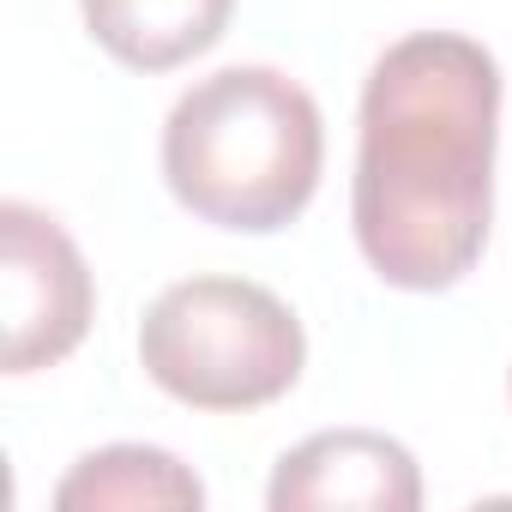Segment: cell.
<instances>
[{
    "mask_svg": "<svg viewBox=\"0 0 512 512\" xmlns=\"http://www.w3.org/2000/svg\"><path fill=\"white\" fill-rule=\"evenodd\" d=\"M500 67L476 37H398L362 85L350 181L356 247L392 290H452L476 272L494 223Z\"/></svg>",
    "mask_w": 512,
    "mask_h": 512,
    "instance_id": "6da1fadb",
    "label": "cell"
},
{
    "mask_svg": "<svg viewBox=\"0 0 512 512\" xmlns=\"http://www.w3.org/2000/svg\"><path fill=\"white\" fill-rule=\"evenodd\" d=\"M320 103L278 67H223L175 97L163 121L169 193L217 229L272 235L296 223L320 187Z\"/></svg>",
    "mask_w": 512,
    "mask_h": 512,
    "instance_id": "7a4b0ae2",
    "label": "cell"
},
{
    "mask_svg": "<svg viewBox=\"0 0 512 512\" xmlns=\"http://www.w3.org/2000/svg\"><path fill=\"white\" fill-rule=\"evenodd\" d=\"M151 386L193 410L278 404L308 362V332L284 296L247 278H181L139 320Z\"/></svg>",
    "mask_w": 512,
    "mask_h": 512,
    "instance_id": "3957f363",
    "label": "cell"
},
{
    "mask_svg": "<svg viewBox=\"0 0 512 512\" xmlns=\"http://www.w3.org/2000/svg\"><path fill=\"white\" fill-rule=\"evenodd\" d=\"M0 302H7V374H37L67 362L97 314V284L79 241L37 205H0Z\"/></svg>",
    "mask_w": 512,
    "mask_h": 512,
    "instance_id": "277c9868",
    "label": "cell"
},
{
    "mask_svg": "<svg viewBox=\"0 0 512 512\" xmlns=\"http://www.w3.org/2000/svg\"><path fill=\"white\" fill-rule=\"evenodd\" d=\"M272 512H416L422 470L404 440L374 428H326L290 446L266 488Z\"/></svg>",
    "mask_w": 512,
    "mask_h": 512,
    "instance_id": "5b68a950",
    "label": "cell"
},
{
    "mask_svg": "<svg viewBox=\"0 0 512 512\" xmlns=\"http://www.w3.org/2000/svg\"><path fill=\"white\" fill-rule=\"evenodd\" d=\"M103 55L133 73H175L193 55L217 49L235 0H79Z\"/></svg>",
    "mask_w": 512,
    "mask_h": 512,
    "instance_id": "8992f818",
    "label": "cell"
},
{
    "mask_svg": "<svg viewBox=\"0 0 512 512\" xmlns=\"http://www.w3.org/2000/svg\"><path fill=\"white\" fill-rule=\"evenodd\" d=\"M61 512H145V506H205V482L163 446H103L85 452L61 488H55Z\"/></svg>",
    "mask_w": 512,
    "mask_h": 512,
    "instance_id": "52a82bcc",
    "label": "cell"
},
{
    "mask_svg": "<svg viewBox=\"0 0 512 512\" xmlns=\"http://www.w3.org/2000/svg\"><path fill=\"white\" fill-rule=\"evenodd\" d=\"M506 386H512V380H506Z\"/></svg>",
    "mask_w": 512,
    "mask_h": 512,
    "instance_id": "ba28073f",
    "label": "cell"
}]
</instances>
